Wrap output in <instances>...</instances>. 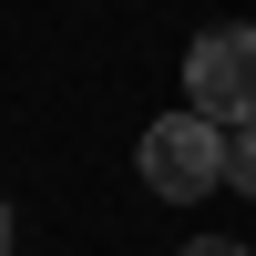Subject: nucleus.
<instances>
[{
  "instance_id": "obj_1",
  "label": "nucleus",
  "mask_w": 256,
  "mask_h": 256,
  "mask_svg": "<svg viewBox=\"0 0 256 256\" xmlns=\"http://www.w3.org/2000/svg\"><path fill=\"white\" fill-rule=\"evenodd\" d=\"M134 174L154 184L164 205H205V195L226 184V123H205L195 102H184V113H164V123H144Z\"/></svg>"
},
{
  "instance_id": "obj_2",
  "label": "nucleus",
  "mask_w": 256,
  "mask_h": 256,
  "mask_svg": "<svg viewBox=\"0 0 256 256\" xmlns=\"http://www.w3.org/2000/svg\"><path fill=\"white\" fill-rule=\"evenodd\" d=\"M184 92L205 123H256V20H216L184 52Z\"/></svg>"
},
{
  "instance_id": "obj_3",
  "label": "nucleus",
  "mask_w": 256,
  "mask_h": 256,
  "mask_svg": "<svg viewBox=\"0 0 256 256\" xmlns=\"http://www.w3.org/2000/svg\"><path fill=\"white\" fill-rule=\"evenodd\" d=\"M226 184L256 205V123H236V134H226Z\"/></svg>"
},
{
  "instance_id": "obj_4",
  "label": "nucleus",
  "mask_w": 256,
  "mask_h": 256,
  "mask_svg": "<svg viewBox=\"0 0 256 256\" xmlns=\"http://www.w3.org/2000/svg\"><path fill=\"white\" fill-rule=\"evenodd\" d=\"M174 256H246V246H226V236H195V246H174Z\"/></svg>"
},
{
  "instance_id": "obj_5",
  "label": "nucleus",
  "mask_w": 256,
  "mask_h": 256,
  "mask_svg": "<svg viewBox=\"0 0 256 256\" xmlns=\"http://www.w3.org/2000/svg\"><path fill=\"white\" fill-rule=\"evenodd\" d=\"M0 256H10V205H0Z\"/></svg>"
}]
</instances>
